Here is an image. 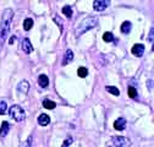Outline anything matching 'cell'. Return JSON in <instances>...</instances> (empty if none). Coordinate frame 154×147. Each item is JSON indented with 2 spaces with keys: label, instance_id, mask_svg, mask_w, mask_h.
Here are the masks:
<instances>
[{
  "label": "cell",
  "instance_id": "d4e9b609",
  "mask_svg": "<svg viewBox=\"0 0 154 147\" xmlns=\"http://www.w3.org/2000/svg\"><path fill=\"white\" fill-rule=\"evenodd\" d=\"M153 32H154V30H153V27H152V28H150V34H149V37H148L149 42H153Z\"/></svg>",
  "mask_w": 154,
  "mask_h": 147
},
{
  "label": "cell",
  "instance_id": "cb8c5ba5",
  "mask_svg": "<svg viewBox=\"0 0 154 147\" xmlns=\"http://www.w3.org/2000/svg\"><path fill=\"white\" fill-rule=\"evenodd\" d=\"M71 143H72V139H70V137H69V139H66V140L64 141V143H63V145H64V146H70Z\"/></svg>",
  "mask_w": 154,
  "mask_h": 147
},
{
  "label": "cell",
  "instance_id": "9c48e42d",
  "mask_svg": "<svg viewBox=\"0 0 154 147\" xmlns=\"http://www.w3.org/2000/svg\"><path fill=\"white\" fill-rule=\"evenodd\" d=\"M114 127H115V130H118V131L125 130V127H126V120L124 118H119L114 123Z\"/></svg>",
  "mask_w": 154,
  "mask_h": 147
},
{
  "label": "cell",
  "instance_id": "9a60e30c",
  "mask_svg": "<svg viewBox=\"0 0 154 147\" xmlns=\"http://www.w3.org/2000/svg\"><path fill=\"white\" fill-rule=\"evenodd\" d=\"M63 14H64L67 18H71V17H72V9H71V6H70V5H65V6L63 8Z\"/></svg>",
  "mask_w": 154,
  "mask_h": 147
},
{
  "label": "cell",
  "instance_id": "30bf717a",
  "mask_svg": "<svg viewBox=\"0 0 154 147\" xmlns=\"http://www.w3.org/2000/svg\"><path fill=\"white\" fill-rule=\"evenodd\" d=\"M9 130H10V123L3 121L2 127H0V137H5L9 133Z\"/></svg>",
  "mask_w": 154,
  "mask_h": 147
},
{
  "label": "cell",
  "instance_id": "5bb4252c",
  "mask_svg": "<svg viewBox=\"0 0 154 147\" xmlns=\"http://www.w3.org/2000/svg\"><path fill=\"white\" fill-rule=\"evenodd\" d=\"M131 22H128V21H125L122 25H121V32L124 33V34H127V33H130V31H131Z\"/></svg>",
  "mask_w": 154,
  "mask_h": 147
},
{
  "label": "cell",
  "instance_id": "ba28073f",
  "mask_svg": "<svg viewBox=\"0 0 154 147\" xmlns=\"http://www.w3.org/2000/svg\"><path fill=\"white\" fill-rule=\"evenodd\" d=\"M21 49H22L23 53H26V54H29V53L33 50V47H32V44H31V42H29L28 38L22 39V42H21Z\"/></svg>",
  "mask_w": 154,
  "mask_h": 147
},
{
  "label": "cell",
  "instance_id": "d6986e66",
  "mask_svg": "<svg viewBox=\"0 0 154 147\" xmlns=\"http://www.w3.org/2000/svg\"><path fill=\"white\" fill-rule=\"evenodd\" d=\"M127 92H128V97L130 98H136L137 97V89L134 88V87H128V89H127Z\"/></svg>",
  "mask_w": 154,
  "mask_h": 147
},
{
  "label": "cell",
  "instance_id": "7a4b0ae2",
  "mask_svg": "<svg viewBox=\"0 0 154 147\" xmlns=\"http://www.w3.org/2000/svg\"><path fill=\"white\" fill-rule=\"evenodd\" d=\"M98 25V17L97 16H87L86 18H83V20L81 22L77 23L76 26V37H80L81 34L86 33L87 31H89L91 28L95 27Z\"/></svg>",
  "mask_w": 154,
  "mask_h": 147
},
{
  "label": "cell",
  "instance_id": "8fae6325",
  "mask_svg": "<svg viewBox=\"0 0 154 147\" xmlns=\"http://www.w3.org/2000/svg\"><path fill=\"white\" fill-rule=\"evenodd\" d=\"M72 59H73V53H72L71 49H67L66 53H65V57H64V59H63V64H61V65H64V66L67 65L69 63L72 61Z\"/></svg>",
  "mask_w": 154,
  "mask_h": 147
},
{
  "label": "cell",
  "instance_id": "ac0fdd59",
  "mask_svg": "<svg viewBox=\"0 0 154 147\" xmlns=\"http://www.w3.org/2000/svg\"><path fill=\"white\" fill-rule=\"evenodd\" d=\"M32 26H33V20H32V18H26L25 22H23V28H25V31H29V30L32 28Z\"/></svg>",
  "mask_w": 154,
  "mask_h": 147
},
{
  "label": "cell",
  "instance_id": "7402d4cb",
  "mask_svg": "<svg viewBox=\"0 0 154 147\" xmlns=\"http://www.w3.org/2000/svg\"><path fill=\"white\" fill-rule=\"evenodd\" d=\"M8 108V103L5 101H0V114H5Z\"/></svg>",
  "mask_w": 154,
  "mask_h": 147
},
{
  "label": "cell",
  "instance_id": "3957f363",
  "mask_svg": "<svg viewBox=\"0 0 154 147\" xmlns=\"http://www.w3.org/2000/svg\"><path fill=\"white\" fill-rule=\"evenodd\" d=\"M9 115H10L14 120H16V121H18V123H21V121H23V120L26 119L25 110H23L20 105H17V104H15V105H12V107L10 108Z\"/></svg>",
  "mask_w": 154,
  "mask_h": 147
},
{
  "label": "cell",
  "instance_id": "52a82bcc",
  "mask_svg": "<svg viewBox=\"0 0 154 147\" xmlns=\"http://www.w3.org/2000/svg\"><path fill=\"white\" fill-rule=\"evenodd\" d=\"M132 54L134 57H142L143 53H144V45L143 44H134L132 47Z\"/></svg>",
  "mask_w": 154,
  "mask_h": 147
},
{
  "label": "cell",
  "instance_id": "603a6c76",
  "mask_svg": "<svg viewBox=\"0 0 154 147\" xmlns=\"http://www.w3.org/2000/svg\"><path fill=\"white\" fill-rule=\"evenodd\" d=\"M54 21L57 23V26H59V27L61 28V31H63V27H64V26H63V21H61V20H59V17H57L56 15L54 16Z\"/></svg>",
  "mask_w": 154,
  "mask_h": 147
},
{
  "label": "cell",
  "instance_id": "6da1fadb",
  "mask_svg": "<svg viewBox=\"0 0 154 147\" xmlns=\"http://www.w3.org/2000/svg\"><path fill=\"white\" fill-rule=\"evenodd\" d=\"M12 17H14V11L11 9L4 10L3 17H2V23H0V47L5 42V39L8 38V36L10 33Z\"/></svg>",
  "mask_w": 154,
  "mask_h": 147
},
{
  "label": "cell",
  "instance_id": "5b68a950",
  "mask_svg": "<svg viewBox=\"0 0 154 147\" xmlns=\"http://www.w3.org/2000/svg\"><path fill=\"white\" fill-rule=\"evenodd\" d=\"M110 5V0H95L93 3V8L95 11H104Z\"/></svg>",
  "mask_w": 154,
  "mask_h": 147
},
{
  "label": "cell",
  "instance_id": "e0dca14e",
  "mask_svg": "<svg viewBox=\"0 0 154 147\" xmlns=\"http://www.w3.org/2000/svg\"><path fill=\"white\" fill-rule=\"evenodd\" d=\"M103 39H104V42L110 43V42H112V41H114V36H112V33H111V32H105V33L103 34Z\"/></svg>",
  "mask_w": 154,
  "mask_h": 147
},
{
  "label": "cell",
  "instance_id": "8992f818",
  "mask_svg": "<svg viewBox=\"0 0 154 147\" xmlns=\"http://www.w3.org/2000/svg\"><path fill=\"white\" fill-rule=\"evenodd\" d=\"M28 89H29V83L25 80L17 85V93L20 95V97H22V95L26 96L28 93Z\"/></svg>",
  "mask_w": 154,
  "mask_h": 147
},
{
  "label": "cell",
  "instance_id": "4fadbf2b",
  "mask_svg": "<svg viewBox=\"0 0 154 147\" xmlns=\"http://www.w3.org/2000/svg\"><path fill=\"white\" fill-rule=\"evenodd\" d=\"M50 123V118L47 115V114H41L39 117H38V124L42 125V126H45Z\"/></svg>",
  "mask_w": 154,
  "mask_h": 147
},
{
  "label": "cell",
  "instance_id": "2e32d148",
  "mask_svg": "<svg viewBox=\"0 0 154 147\" xmlns=\"http://www.w3.org/2000/svg\"><path fill=\"white\" fill-rule=\"evenodd\" d=\"M43 107H44V108H47V109H54V108L56 107V103H55V102H53V101L45 99V101L43 102Z\"/></svg>",
  "mask_w": 154,
  "mask_h": 147
},
{
  "label": "cell",
  "instance_id": "7c38bea8",
  "mask_svg": "<svg viewBox=\"0 0 154 147\" xmlns=\"http://www.w3.org/2000/svg\"><path fill=\"white\" fill-rule=\"evenodd\" d=\"M38 83H39V86L42 87V88H45V87H48V85H49V79H48V76L47 75H39V77H38Z\"/></svg>",
  "mask_w": 154,
  "mask_h": 147
},
{
  "label": "cell",
  "instance_id": "277c9868",
  "mask_svg": "<svg viewBox=\"0 0 154 147\" xmlns=\"http://www.w3.org/2000/svg\"><path fill=\"white\" fill-rule=\"evenodd\" d=\"M110 142L112 146H120V147H125V146H128L131 143L130 139L122 137V136H114V137H111Z\"/></svg>",
  "mask_w": 154,
  "mask_h": 147
},
{
  "label": "cell",
  "instance_id": "ffe728a7",
  "mask_svg": "<svg viewBox=\"0 0 154 147\" xmlns=\"http://www.w3.org/2000/svg\"><path fill=\"white\" fill-rule=\"evenodd\" d=\"M106 91L110 92V93L114 95V96H119V95H120L119 89H118L116 87H112V86H106Z\"/></svg>",
  "mask_w": 154,
  "mask_h": 147
},
{
  "label": "cell",
  "instance_id": "44dd1931",
  "mask_svg": "<svg viewBox=\"0 0 154 147\" xmlns=\"http://www.w3.org/2000/svg\"><path fill=\"white\" fill-rule=\"evenodd\" d=\"M77 74H79L80 77H86L88 75V70L86 67H80L79 70H77Z\"/></svg>",
  "mask_w": 154,
  "mask_h": 147
},
{
  "label": "cell",
  "instance_id": "484cf974",
  "mask_svg": "<svg viewBox=\"0 0 154 147\" xmlns=\"http://www.w3.org/2000/svg\"><path fill=\"white\" fill-rule=\"evenodd\" d=\"M15 41H16V37L14 36V37H11V38H10V41H9V43H10V44H14V43H15Z\"/></svg>",
  "mask_w": 154,
  "mask_h": 147
}]
</instances>
